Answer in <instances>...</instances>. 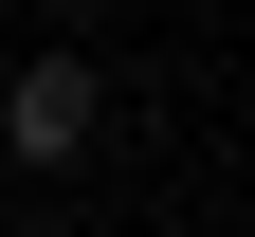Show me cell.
<instances>
[{
	"mask_svg": "<svg viewBox=\"0 0 255 237\" xmlns=\"http://www.w3.org/2000/svg\"><path fill=\"white\" fill-rule=\"evenodd\" d=\"M91 146H110V73H91L73 37L18 55V73H0V164H18V183H73Z\"/></svg>",
	"mask_w": 255,
	"mask_h": 237,
	"instance_id": "obj_1",
	"label": "cell"
},
{
	"mask_svg": "<svg viewBox=\"0 0 255 237\" xmlns=\"http://www.w3.org/2000/svg\"><path fill=\"white\" fill-rule=\"evenodd\" d=\"M37 18H55V37H110V18H128V0H37Z\"/></svg>",
	"mask_w": 255,
	"mask_h": 237,
	"instance_id": "obj_2",
	"label": "cell"
},
{
	"mask_svg": "<svg viewBox=\"0 0 255 237\" xmlns=\"http://www.w3.org/2000/svg\"><path fill=\"white\" fill-rule=\"evenodd\" d=\"M182 18H219V0H182Z\"/></svg>",
	"mask_w": 255,
	"mask_h": 237,
	"instance_id": "obj_3",
	"label": "cell"
}]
</instances>
